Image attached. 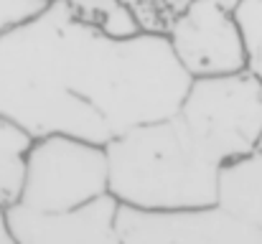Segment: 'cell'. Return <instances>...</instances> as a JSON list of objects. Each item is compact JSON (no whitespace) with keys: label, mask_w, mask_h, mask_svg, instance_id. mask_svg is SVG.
Wrapping results in <instances>:
<instances>
[{"label":"cell","mask_w":262,"mask_h":244,"mask_svg":"<svg viewBox=\"0 0 262 244\" xmlns=\"http://www.w3.org/2000/svg\"><path fill=\"white\" fill-rule=\"evenodd\" d=\"M104 148L110 193L122 206L176 211L219 204L222 165L199 148L178 115L133 127Z\"/></svg>","instance_id":"2"},{"label":"cell","mask_w":262,"mask_h":244,"mask_svg":"<svg viewBox=\"0 0 262 244\" xmlns=\"http://www.w3.org/2000/svg\"><path fill=\"white\" fill-rule=\"evenodd\" d=\"M120 201L107 193L72 211H33L18 201L8 206V221L18 244H122L117 227Z\"/></svg>","instance_id":"7"},{"label":"cell","mask_w":262,"mask_h":244,"mask_svg":"<svg viewBox=\"0 0 262 244\" xmlns=\"http://www.w3.org/2000/svg\"><path fill=\"white\" fill-rule=\"evenodd\" d=\"M110 193L107 148L72 135L31 140L18 204L33 211H72Z\"/></svg>","instance_id":"4"},{"label":"cell","mask_w":262,"mask_h":244,"mask_svg":"<svg viewBox=\"0 0 262 244\" xmlns=\"http://www.w3.org/2000/svg\"><path fill=\"white\" fill-rule=\"evenodd\" d=\"M41 3H56V0H41Z\"/></svg>","instance_id":"15"},{"label":"cell","mask_w":262,"mask_h":244,"mask_svg":"<svg viewBox=\"0 0 262 244\" xmlns=\"http://www.w3.org/2000/svg\"><path fill=\"white\" fill-rule=\"evenodd\" d=\"M166 36L191 79L247 69L245 33L224 0H191L168 23Z\"/></svg>","instance_id":"5"},{"label":"cell","mask_w":262,"mask_h":244,"mask_svg":"<svg viewBox=\"0 0 262 244\" xmlns=\"http://www.w3.org/2000/svg\"><path fill=\"white\" fill-rule=\"evenodd\" d=\"M234 15L247 43V69L262 81V0H242Z\"/></svg>","instance_id":"11"},{"label":"cell","mask_w":262,"mask_h":244,"mask_svg":"<svg viewBox=\"0 0 262 244\" xmlns=\"http://www.w3.org/2000/svg\"><path fill=\"white\" fill-rule=\"evenodd\" d=\"M8 206L3 198H0V244H18L13 237V229H10V221H8Z\"/></svg>","instance_id":"13"},{"label":"cell","mask_w":262,"mask_h":244,"mask_svg":"<svg viewBox=\"0 0 262 244\" xmlns=\"http://www.w3.org/2000/svg\"><path fill=\"white\" fill-rule=\"evenodd\" d=\"M72 15L112 38H130L145 31L138 10L127 0H67Z\"/></svg>","instance_id":"9"},{"label":"cell","mask_w":262,"mask_h":244,"mask_svg":"<svg viewBox=\"0 0 262 244\" xmlns=\"http://www.w3.org/2000/svg\"><path fill=\"white\" fill-rule=\"evenodd\" d=\"M31 138L0 117V198L15 204L23 183V158Z\"/></svg>","instance_id":"10"},{"label":"cell","mask_w":262,"mask_h":244,"mask_svg":"<svg viewBox=\"0 0 262 244\" xmlns=\"http://www.w3.org/2000/svg\"><path fill=\"white\" fill-rule=\"evenodd\" d=\"M191 74L163 31L112 38L67 0L0 38V117L31 140L72 135L97 145L178 115Z\"/></svg>","instance_id":"1"},{"label":"cell","mask_w":262,"mask_h":244,"mask_svg":"<svg viewBox=\"0 0 262 244\" xmlns=\"http://www.w3.org/2000/svg\"><path fill=\"white\" fill-rule=\"evenodd\" d=\"M178 117L199 148L229 165L250 156L262 138V81L250 72L193 79Z\"/></svg>","instance_id":"3"},{"label":"cell","mask_w":262,"mask_h":244,"mask_svg":"<svg viewBox=\"0 0 262 244\" xmlns=\"http://www.w3.org/2000/svg\"><path fill=\"white\" fill-rule=\"evenodd\" d=\"M257 148H262V138H260V143H257Z\"/></svg>","instance_id":"16"},{"label":"cell","mask_w":262,"mask_h":244,"mask_svg":"<svg viewBox=\"0 0 262 244\" xmlns=\"http://www.w3.org/2000/svg\"><path fill=\"white\" fill-rule=\"evenodd\" d=\"M224 3H227V5H229V8H232V10H237V5H239V3H242V0H224Z\"/></svg>","instance_id":"14"},{"label":"cell","mask_w":262,"mask_h":244,"mask_svg":"<svg viewBox=\"0 0 262 244\" xmlns=\"http://www.w3.org/2000/svg\"><path fill=\"white\" fill-rule=\"evenodd\" d=\"M46 5L49 3H41V0H0V38L13 26L38 15Z\"/></svg>","instance_id":"12"},{"label":"cell","mask_w":262,"mask_h":244,"mask_svg":"<svg viewBox=\"0 0 262 244\" xmlns=\"http://www.w3.org/2000/svg\"><path fill=\"white\" fill-rule=\"evenodd\" d=\"M219 206L262 229V148L222 168Z\"/></svg>","instance_id":"8"},{"label":"cell","mask_w":262,"mask_h":244,"mask_svg":"<svg viewBox=\"0 0 262 244\" xmlns=\"http://www.w3.org/2000/svg\"><path fill=\"white\" fill-rule=\"evenodd\" d=\"M122 244H262V229L224 206L143 211L120 204Z\"/></svg>","instance_id":"6"}]
</instances>
